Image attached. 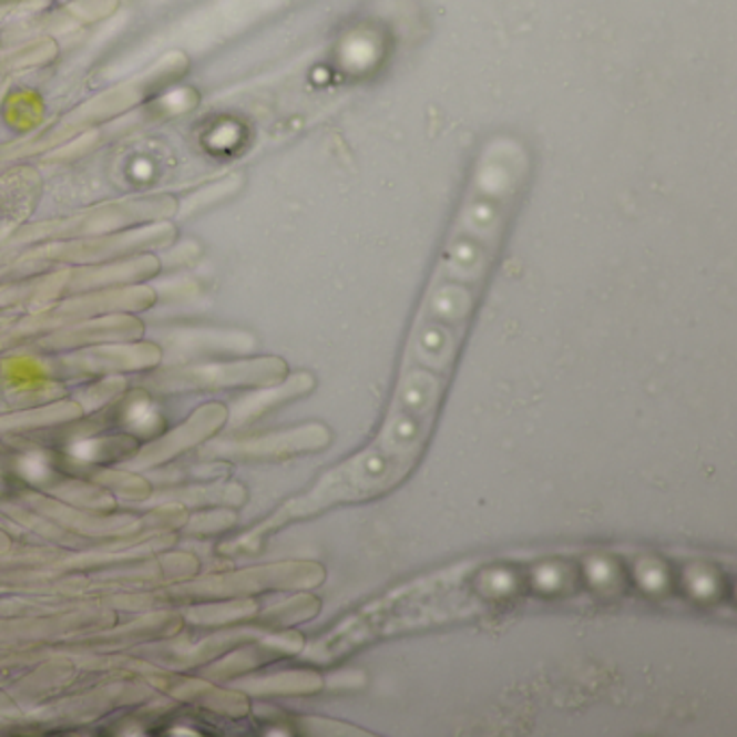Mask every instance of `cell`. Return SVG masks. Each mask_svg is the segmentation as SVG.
<instances>
[{
	"label": "cell",
	"instance_id": "obj_1",
	"mask_svg": "<svg viewBox=\"0 0 737 737\" xmlns=\"http://www.w3.org/2000/svg\"><path fill=\"white\" fill-rule=\"evenodd\" d=\"M528 174L530 154L518 136L495 134L482 145L409 331L400 372H422L448 383Z\"/></svg>",
	"mask_w": 737,
	"mask_h": 737
},
{
	"label": "cell",
	"instance_id": "obj_2",
	"mask_svg": "<svg viewBox=\"0 0 737 737\" xmlns=\"http://www.w3.org/2000/svg\"><path fill=\"white\" fill-rule=\"evenodd\" d=\"M437 409L431 402L393 396L388 420L375 443L327 472L277 520L309 518L336 504L370 500L393 489L420 459L433 431Z\"/></svg>",
	"mask_w": 737,
	"mask_h": 737
},
{
	"label": "cell",
	"instance_id": "obj_3",
	"mask_svg": "<svg viewBox=\"0 0 737 737\" xmlns=\"http://www.w3.org/2000/svg\"><path fill=\"white\" fill-rule=\"evenodd\" d=\"M465 571H446L420 580L411 586L398 588L386 600L361 607L338 625L323 643L314 645L307 653L316 662H334L338 655L357 649L375 638L390 636L400 629H411L420 625H433L439 621L459 618L465 612L454 606H437L448 588L459 586Z\"/></svg>",
	"mask_w": 737,
	"mask_h": 737
}]
</instances>
